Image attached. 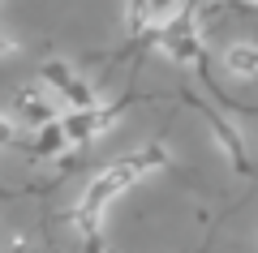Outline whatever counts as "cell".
I'll list each match as a JSON object with an SVG mask.
<instances>
[{
  "instance_id": "obj_1",
  "label": "cell",
  "mask_w": 258,
  "mask_h": 253,
  "mask_svg": "<svg viewBox=\"0 0 258 253\" xmlns=\"http://www.w3.org/2000/svg\"><path fill=\"white\" fill-rule=\"evenodd\" d=\"M18 112L26 116V125H39V129H43V125H52V108H47V103L39 99V91H35V86H22V91H18Z\"/></svg>"
},
{
  "instance_id": "obj_2",
  "label": "cell",
  "mask_w": 258,
  "mask_h": 253,
  "mask_svg": "<svg viewBox=\"0 0 258 253\" xmlns=\"http://www.w3.org/2000/svg\"><path fill=\"white\" fill-rule=\"evenodd\" d=\"M224 64L237 77H258V43H232L228 56H224Z\"/></svg>"
},
{
  "instance_id": "obj_3",
  "label": "cell",
  "mask_w": 258,
  "mask_h": 253,
  "mask_svg": "<svg viewBox=\"0 0 258 253\" xmlns=\"http://www.w3.org/2000/svg\"><path fill=\"white\" fill-rule=\"evenodd\" d=\"M194 103H198V108H203V116L211 120V129H215V137H220V142L228 146V154H232V159L241 163V154H245V146H241V137H237V129H232V125H228V120H224V116H215V112L207 108L203 99H194Z\"/></svg>"
},
{
  "instance_id": "obj_4",
  "label": "cell",
  "mask_w": 258,
  "mask_h": 253,
  "mask_svg": "<svg viewBox=\"0 0 258 253\" xmlns=\"http://www.w3.org/2000/svg\"><path fill=\"white\" fill-rule=\"evenodd\" d=\"M39 81H47V86L64 91V86L74 81V69H69L64 60H43V64H39Z\"/></svg>"
},
{
  "instance_id": "obj_5",
  "label": "cell",
  "mask_w": 258,
  "mask_h": 253,
  "mask_svg": "<svg viewBox=\"0 0 258 253\" xmlns=\"http://www.w3.org/2000/svg\"><path fill=\"white\" fill-rule=\"evenodd\" d=\"M64 99L74 103L78 112H86V108H91V103H95V91H91V81L74 77V81H69V86H64Z\"/></svg>"
},
{
  "instance_id": "obj_6",
  "label": "cell",
  "mask_w": 258,
  "mask_h": 253,
  "mask_svg": "<svg viewBox=\"0 0 258 253\" xmlns=\"http://www.w3.org/2000/svg\"><path fill=\"white\" fill-rule=\"evenodd\" d=\"M5 52H13V43H9V39H0V56H5Z\"/></svg>"
}]
</instances>
